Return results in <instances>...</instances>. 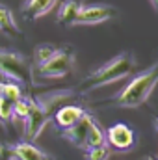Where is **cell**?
Wrapping results in <instances>:
<instances>
[{
    "mask_svg": "<svg viewBox=\"0 0 158 160\" xmlns=\"http://www.w3.org/2000/svg\"><path fill=\"white\" fill-rule=\"evenodd\" d=\"M77 97V91L73 89H60V91H50L39 97L28 99L30 112L28 118L24 119V142H36L41 136L43 128L47 123L54 118L56 110L63 106V102H69Z\"/></svg>",
    "mask_w": 158,
    "mask_h": 160,
    "instance_id": "obj_1",
    "label": "cell"
},
{
    "mask_svg": "<svg viewBox=\"0 0 158 160\" xmlns=\"http://www.w3.org/2000/svg\"><path fill=\"white\" fill-rule=\"evenodd\" d=\"M136 67V60L130 52H121L116 58H112L108 63L101 65L99 69L91 71L86 78L80 80L78 89L80 93H87V91H93V89H99V88H104L108 84H114L117 80L128 77Z\"/></svg>",
    "mask_w": 158,
    "mask_h": 160,
    "instance_id": "obj_2",
    "label": "cell"
},
{
    "mask_svg": "<svg viewBox=\"0 0 158 160\" xmlns=\"http://www.w3.org/2000/svg\"><path fill=\"white\" fill-rule=\"evenodd\" d=\"M156 84H158V62L153 67L145 69L141 75L134 77L126 84V88L114 97V101L121 108H138L149 99V95L153 93Z\"/></svg>",
    "mask_w": 158,
    "mask_h": 160,
    "instance_id": "obj_3",
    "label": "cell"
},
{
    "mask_svg": "<svg viewBox=\"0 0 158 160\" xmlns=\"http://www.w3.org/2000/svg\"><path fill=\"white\" fill-rule=\"evenodd\" d=\"M0 77L21 86H34V65L26 56L11 48H0Z\"/></svg>",
    "mask_w": 158,
    "mask_h": 160,
    "instance_id": "obj_4",
    "label": "cell"
},
{
    "mask_svg": "<svg viewBox=\"0 0 158 160\" xmlns=\"http://www.w3.org/2000/svg\"><path fill=\"white\" fill-rule=\"evenodd\" d=\"M75 65V52L71 47H58V50L37 67H34V73L41 78H63L71 73Z\"/></svg>",
    "mask_w": 158,
    "mask_h": 160,
    "instance_id": "obj_5",
    "label": "cell"
},
{
    "mask_svg": "<svg viewBox=\"0 0 158 160\" xmlns=\"http://www.w3.org/2000/svg\"><path fill=\"white\" fill-rule=\"evenodd\" d=\"M136 143V134L126 123H116L106 130V145L110 151L128 153Z\"/></svg>",
    "mask_w": 158,
    "mask_h": 160,
    "instance_id": "obj_6",
    "label": "cell"
},
{
    "mask_svg": "<svg viewBox=\"0 0 158 160\" xmlns=\"http://www.w3.org/2000/svg\"><path fill=\"white\" fill-rule=\"evenodd\" d=\"M117 15V9L110 4H91L82 6L75 19V24H101Z\"/></svg>",
    "mask_w": 158,
    "mask_h": 160,
    "instance_id": "obj_7",
    "label": "cell"
},
{
    "mask_svg": "<svg viewBox=\"0 0 158 160\" xmlns=\"http://www.w3.org/2000/svg\"><path fill=\"white\" fill-rule=\"evenodd\" d=\"M93 121H95V118L89 112H86L77 125L62 130V138L67 140L71 145H75V147L86 151L87 149V136H89V128H91V123Z\"/></svg>",
    "mask_w": 158,
    "mask_h": 160,
    "instance_id": "obj_8",
    "label": "cell"
},
{
    "mask_svg": "<svg viewBox=\"0 0 158 160\" xmlns=\"http://www.w3.org/2000/svg\"><path fill=\"white\" fill-rule=\"evenodd\" d=\"M13 160H54L50 155L43 153L39 147H36L32 142H17L13 145H7Z\"/></svg>",
    "mask_w": 158,
    "mask_h": 160,
    "instance_id": "obj_9",
    "label": "cell"
},
{
    "mask_svg": "<svg viewBox=\"0 0 158 160\" xmlns=\"http://www.w3.org/2000/svg\"><path fill=\"white\" fill-rule=\"evenodd\" d=\"M84 114H86V110H84L82 106H78V104H63V106H60V108L56 110L52 121L56 123L58 128L65 130V128L77 125V123L82 119Z\"/></svg>",
    "mask_w": 158,
    "mask_h": 160,
    "instance_id": "obj_10",
    "label": "cell"
},
{
    "mask_svg": "<svg viewBox=\"0 0 158 160\" xmlns=\"http://www.w3.org/2000/svg\"><path fill=\"white\" fill-rule=\"evenodd\" d=\"M56 4L58 0H24L21 6V13L26 21H37L43 15H47Z\"/></svg>",
    "mask_w": 158,
    "mask_h": 160,
    "instance_id": "obj_11",
    "label": "cell"
},
{
    "mask_svg": "<svg viewBox=\"0 0 158 160\" xmlns=\"http://www.w3.org/2000/svg\"><path fill=\"white\" fill-rule=\"evenodd\" d=\"M82 6L84 4L80 0H63L60 13H58V22H62L65 26H75V19H77Z\"/></svg>",
    "mask_w": 158,
    "mask_h": 160,
    "instance_id": "obj_12",
    "label": "cell"
},
{
    "mask_svg": "<svg viewBox=\"0 0 158 160\" xmlns=\"http://www.w3.org/2000/svg\"><path fill=\"white\" fill-rule=\"evenodd\" d=\"M0 32L7 38L21 36V30H19V26L15 22V17H13V11L4 4H0Z\"/></svg>",
    "mask_w": 158,
    "mask_h": 160,
    "instance_id": "obj_13",
    "label": "cell"
},
{
    "mask_svg": "<svg viewBox=\"0 0 158 160\" xmlns=\"http://www.w3.org/2000/svg\"><path fill=\"white\" fill-rule=\"evenodd\" d=\"M0 95L6 97L9 102H19L21 99H24V93H22V86L13 82V80H0Z\"/></svg>",
    "mask_w": 158,
    "mask_h": 160,
    "instance_id": "obj_14",
    "label": "cell"
},
{
    "mask_svg": "<svg viewBox=\"0 0 158 160\" xmlns=\"http://www.w3.org/2000/svg\"><path fill=\"white\" fill-rule=\"evenodd\" d=\"M58 50V47H54V45H48V43H43V45H37L36 47V50H34V63H36V67L41 65V63H45L54 52Z\"/></svg>",
    "mask_w": 158,
    "mask_h": 160,
    "instance_id": "obj_15",
    "label": "cell"
},
{
    "mask_svg": "<svg viewBox=\"0 0 158 160\" xmlns=\"http://www.w3.org/2000/svg\"><path fill=\"white\" fill-rule=\"evenodd\" d=\"M9 121H13V102L0 95V123L9 125Z\"/></svg>",
    "mask_w": 158,
    "mask_h": 160,
    "instance_id": "obj_16",
    "label": "cell"
},
{
    "mask_svg": "<svg viewBox=\"0 0 158 160\" xmlns=\"http://www.w3.org/2000/svg\"><path fill=\"white\" fill-rule=\"evenodd\" d=\"M110 147L101 145V147H91L86 151V160H108L110 158Z\"/></svg>",
    "mask_w": 158,
    "mask_h": 160,
    "instance_id": "obj_17",
    "label": "cell"
},
{
    "mask_svg": "<svg viewBox=\"0 0 158 160\" xmlns=\"http://www.w3.org/2000/svg\"><path fill=\"white\" fill-rule=\"evenodd\" d=\"M28 112H30V104H28V99H26V97L13 104V119L19 118V119L24 121L28 118Z\"/></svg>",
    "mask_w": 158,
    "mask_h": 160,
    "instance_id": "obj_18",
    "label": "cell"
},
{
    "mask_svg": "<svg viewBox=\"0 0 158 160\" xmlns=\"http://www.w3.org/2000/svg\"><path fill=\"white\" fill-rule=\"evenodd\" d=\"M151 4H153V8L158 11V0H151Z\"/></svg>",
    "mask_w": 158,
    "mask_h": 160,
    "instance_id": "obj_19",
    "label": "cell"
},
{
    "mask_svg": "<svg viewBox=\"0 0 158 160\" xmlns=\"http://www.w3.org/2000/svg\"><path fill=\"white\" fill-rule=\"evenodd\" d=\"M155 125H156V128H158V118H156V119H155Z\"/></svg>",
    "mask_w": 158,
    "mask_h": 160,
    "instance_id": "obj_20",
    "label": "cell"
},
{
    "mask_svg": "<svg viewBox=\"0 0 158 160\" xmlns=\"http://www.w3.org/2000/svg\"><path fill=\"white\" fill-rule=\"evenodd\" d=\"M145 160H158V158H153V157H149V158H145Z\"/></svg>",
    "mask_w": 158,
    "mask_h": 160,
    "instance_id": "obj_21",
    "label": "cell"
},
{
    "mask_svg": "<svg viewBox=\"0 0 158 160\" xmlns=\"http://www.w3.org/2000/svg\"><path fill=\"white\" fill-rule=\"evenodd\" d=\"M2 151H4V147H2V145H0V155H2Z\"/></svg>",
    "mask_w": 158,
    "mask_h": 160,
    "instance_id": "obj_22",
    "label": "cell"
},
{
    "mask_svg": "<svg viewBox=\"0 0 158 160\" xmlns=\"http://www.w3.org/2000/svg\"><path fill=\"white\" fill-rule=\"evenodd\" d=\"M0 80H2V77H0Z\"/></svg>",
    "mask_w": 158,
    "mask_h": 160,
    "instance_id": "obj_23",
    "label": "cell"
},
{
    "mask_svg": "<svg viewBox=\"0 0 158 160\" xmlns=\"http://www.w3.org/2000/svg\"><path fill=\"white\" fill-rule=\"evenodd\" d=\"M62 2H63V0H62Z\"/></svg>",
    "mask_w": 158,
    "mask_h": 160,
    "instance_id": "obj_24",
    "label": "cell"
}]
</instances>
